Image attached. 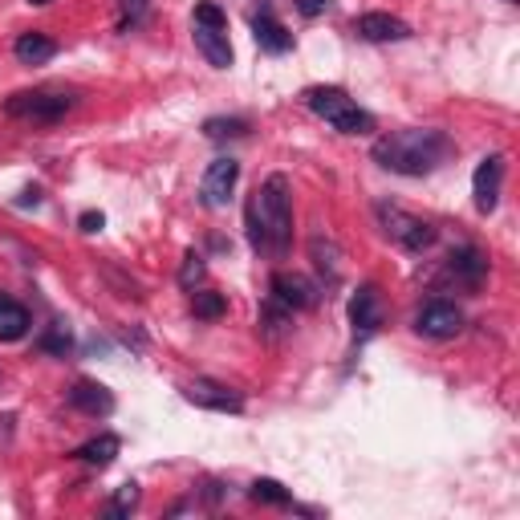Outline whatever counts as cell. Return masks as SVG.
<instances>
[{
    "label": "cell",
    "mask_w": 520,
    "mask_h": 520,
    "mask_svg": "<svg viewBox=\"0 0 520 520\" xmlns=\"http://www.w3.org/2000/svg\"><path fill=\"white\" fill-rule=\"evenodd\" d=\"M70 403L78 407V411H86V415H110L114 411V395L102 386V382H90V378H82V382H74V390H70Z\"/></svg>",
    "instance_id": "9a60e30c"
},
{
    "label": "cell",
    "mask_w": 520,
    "mask_h": 520,
    "mask_svg": "<svg viewBox=\"0 0 520 520\" xmlns=\"http://www.w3.org/2000/svg\"><path fill=\"white\" fill-rule=\"evenodd\" d=\"M118 451H122V439H118V435H98V439H90V443H82V447L74 451V460H82V464H90V468H110Z\"/></svg>",
    "instance_id": "d6986e66"
},
{
    "label": "cell",
    "mask_w": 520,
    "mask_h": 520,
    "mask_svg": "<svg viewBox=\"0 0 520 520\" xmlns=\"http://www.w3.org/2000/svg\"><path fill=\"white\" fill-rule=\"evenodd\" d=\"M204 277H208L204 256H200V252H183V265H179V285H183L187 293H195V289L204 285Z\"/></svg>",
    "instance_id": "cb8c5ba5"
},
{
    "label": "cell",
    "mask_w": 520,
    "mask_h": 520,
    "mask_svg": "<svg viewBox=\"0 0 520 520\" xmlns=\"http://www.w3.org/2000/svg\"><path fill=\"white\" fill-rule=\"evenodd\" d=\"M13 204H17V208H37V204H41V187H25Z\"/></svg>",
    "instance_id": "1f68e13d"
},
{
    "label": "cell",
    "mask_w": 520,
    "mask_h": 520,
    "mask_svg": "<svg viewBox=\"0 0 520 520\" xmlns=\"http://www.w3.org/2000/svg\"><path fill=\"white\" fill-rule=\"evenodd\" d=\"M183 395H187V403L208 407V411H224V415H240L244 411V399L236 395V390L224 386V382H212V378H195Z\"/></svg>",
    "instance_id": "ba28073f"
},
{
    "label": "cell",
    "mask_w": 520,
    "mask_h": 520,
    "mask_svg": "<svg viewBox=\"0 0 520 520\" xmlns=\"http://www.w3.org/2000/svg\"><path fill=\"white\" fill-rule=\"evenodd\" d=\"M195 45L208 57V65L216 70H228L232 65V41H228V29H212V25H195Z\"/></svg>",
    "instance_id": "2e32d148"
},
{
    "label": "cell",
    "mask_w": 520,
    "mask_h": 520,
    "mask_svg": "<svg viewBox=\"0 0 520 520\" xmlns=\"http://www.w3.org/2000/svg\"><path fill=\"white\" fill-rule=\"evenodd\" d=\"M236 179H240V163L236 159H216L208 171H204V183H200V200L204 208H224L236 191Z\"/></svg>",
    "instance_id": "52a82bcc"
},
{
    "label": "cell",
    "mask_w": 520,
    "mask_h": 520,
    "mask_svg": "<svg viewBox=\"0 0 520 520\" xmlns=\"http://www.w3.org/2000/svg\"><path fill=\"white\" fill-rule=\"evenodd\" d=\"M289 321H293V309H285L281 301H265V309H260V334H265L269 342H277L285 330H289Z\"/></svg>",
    "instance_id": "ffe728a7"
},
{
    "label": "cell",
    "mask_w": 520,
    "mask_h": 520,
    "mask_svg": "<svg viewBox=\"0 0 520 520\" xmlns=\"http://www.w3.org/2000/svg\"><path fill=\"white\" fill-rule=\"evenodd\" d=\"M252 33H256V45L265 49V53H289V49H293V33L277 21L273 5H260V9L252 13Z\"/></svg>",
    "instance_id": "8fae6325"
},
{
    "label": "cell",
    "mask_w": 520,
    "mask_h": 520,
    "mask_svg": "<svg viewBox=\"0 0 520 520\" xmlns=\"http://www.w3.org/2000/svg\"><path fill=\"white\" fill-rule=\"evenodd\" d=\"M70 346H74V338H70V330H65L61 321L41 338V350H45V354H61V358H65V354H70Z\"/></svg>",
    "instance_id": "4316f807"
},
{
    "label": "cell",
    "mask_w": 520,
    "mask_h": 520,
    "mask_svg": "<svg viewBox=\"0 0 520 520\" xmlns=\"http://www.w3.org/2000/svg\"><path fill=\"white\" fill-rule=\"evenodd\" d=\"M204 135H208L212 143L240 139V135H248V122H244V118H208V122H204Z\"/></svg>",
    "instance_id": "d4e9b609"
},
{
    "label": "cell",
    "mask_w": 520,
    "mask_h": 520,
    "mask_svg": "<svg viewBox=\"0 0 520 520\" xmlns=\"http://www.w3.org/2000/svg\"><path fill=\"white\" fill-rule=\"evenodd\" d=\"M78 228H82V232H102V228H106V216H102V212H82V216H78Z\"/></svg>",
    "instance_id": "4dcf8cb0"
},
{
    "label": "cell",
    "mask_w": 520,
    "mask_h": 520,
    "mask_svg": "<svg viewBox=\"0 0 520 520\" xmlns=\"http://www.w3.org/2000/svg\"><path fill=\"white\" fill-rule=\"evenodd\" d=\"M309 252H313V265L330 277V281H338V273H342V252H338V244L334 240H325V236H313V244H309Z\"/></svg>",
    "instance_id": "44dd1931"
},
{
    "label": "cell",
    "mask_w": 520,
    "mask_h": 520,
    "mask_svg": "<svg viewBox=\"0 0 520 520\" xmlns=\"http://www.w3.org/2000/svg\"><path fill=\"white\" fill-rule=\"evenodd\" d=\"M354 33H358L362 41L382 45V41H407V37H411V25L399 21V17H390V13H362V17L354 21Z\"/></svg>",
    "instance_id": "7c38bea8"
},
{
    "label": "cell",
    "mask_w": 520,
    "mask_h": 520,
    "mask_svg": "<svg viewBox=\"0 0 520 520\" xmlns=\"http://www.w3.org/2000/svg\"><path fill=\"white\" fill-rule=\"evenodd\" d=\"M195 25H212V29H228V17L220 5H212V0H200L195 5Z\"/></svg>",
    "instance_id": "f1b7e54d"
},
{
    "label": "cell",
    "mask_w": 520,
    "mask_h": 520,
    "mask_svg": "<svg viewBox=\"0 0 520 520\" xmlns=\"http://www.w3.org/2000/svg\"><path fill=\"white\" fill-rule=\"evenodd\" d=\"M248 496H252L256 504H277V508H289V504H293V496H289V488H285L281 480H256V484L248 488Z\"/></svg>",
    "instance_id": "603a6c76"
},
{
    "label": "cell",
    "mask_w": 520,
    "mask_h": 520,
    "mask_svg": "<svg viewBox=\"0 0 520 520\" xmlns=\"http://www.w3.org/2000/svg\"><path fill=\"white\" fill-rule=\"evenodd\" d=\"M78 106L74 90H21L5 102L9 118H29V122H57Z\"/></svg>",
    "instance_id": "5b68a950"
},
{
    "label": "cell",
    "mask_w": 520,
    "mask_h": 520,
    "mask_svg": "<svg viewBox=\"0 0 520 520\" xmlns=\"http://www.w3.org/2000/svg\"><path fill=\"white\" fill-rule=\"evenodd\" d=\"M484 273H488V260H484V252H480V248H472V244L455 248V252L447 256V277H455L464 289H480Z\"/></svg>",
    "instance_id": "5bb4252c"
},
{
    "label": "cell",
    "mask_w": 520,
    "mask_h": 520,
    "mask_svg": "<svg viewBox=\"0 0 520 520\" xmlns=\"http://www.w3.org/2000/svg\"><path fill=\"white\" fill-rule=\"evenodd\" d=\"M305 106L317 114V118H325L334 130H342V135H370L374 130V114L370 110H362L346 90H338V86H313V90H305Z\"/></svg>",
    "instance_id": "3957f363"
},
{
    "label": "cell",
    "mask_w": 520,
    "mask_h": 520,
    "mask_svg": "<svg viewBox=\"0 0 520 520\" xmlns=\"http://www.w3.org/2000/svg\"><path fill=\"white\" fill-rule=\"evenodd\" d=\"M500 183H504V155H488L476 175H472V195H476V212L492 216L500 204Z\"/></svg>",
    "instance_id": "9c48e42d"
},
{
    "label": "cell",
    "mask_w": 520,
    "mask_h": 520,
    "mask_svg": "<svg viewBox=\"0 0 520 520\" xmlns=\"http://www.w3.org/2000/svg\"><path fill=\"white\" fill-rule=\"evenodd\" d=\"M29 5H53V0H29Z\"/></svg>",
    "instance_id": "d6a6232c"
},
{
    "label": "cell",
    "mask_w": 520,
    "mask_h": 520,
    "mask_svg": "<svg viewBox=\"0 0 520 520\" xmlns=\"http://www.w3.org/2000/svg\"><path fill=\"white\" fill-rule=\"evenodd\" d=\"M29 309L13 297H0V342H21L29 334Z\"/></svg>",
    "instance_id": "e0dca14e"
},
{
    "label": "cell",
    "mask_w": 520,
    "mask_h": 520,
    "mask_svg": "<svg viewBox=\"0 0 520 520\" xmlns=\"http://www.w3.org/2000/svg\"><path fill=\"white\" fill-rule=\"evenodd\" d=\"M191 313L200 321H216L228 313V297L224 293H212V289H195L191 293Z\"/></svg>",
    "instance_id": "7402d4cb"
},
{
    "label": "cell",
    "mask_w": 520,
    "mask_h": 520,
    "mask_svg": "<svg viewBox=\"0 0 520 520\" xmlns=\"http://www.w3.org/2000/svg\"><path fill=\"white\" fill-rule=\"evenodd\" d=\"M334 9V0H297V13L301 17H321V13H330Z\"/></svg>",
    "instance_id": "f546056e"
},
{
    "label": "cell",
    "mask_w": 520,
    "mask_h": 520,
    "mask_svg": "<svg viewBox=\"0 0 520 520\" xmlns=\"http://www.w3.org/2000/svg\"><path fill=\"white\" fill-rule=\"evenodd\" d=\"M370 155L395 175H431L451 155V139L443 130H390L370 147Z\"/></svg>",
    "instance_id": "7a4b0ae2"
},
{
    "label": "cell",
    "mask_w": 520,
    "mask_h": 520,
    "mask_svg": "<svg viewBox=\"0 0 520 520\" xmlns=\"http://www.w3.org/2000/svg\"><path fill=\"white\" fill-rule=\"evenodd\" d=\"M350 325L358 338H370L378 325H382V297L374 285H362L354 297H350Z\"/></svg>",
    "instance_id": "4fadbf2b"
},
{
    "label": "cell",
    "mask_w": 520,
    "mask_h": 520,
    "mask_svg": "<svg viewBox=\"0 0 520 520\" xmlns=\"http://www.w3.org/2000/svg\"><path fill=\"white\" fill-rule=\"evenodd\" d=\"M415 330L431 342H447L464 330V313L460 305H451V301H427L419 313H415Z\"/></svg>",
    "instance_id": "8992f818"
},
{
    "label": "cell",
    "mask_w": 520,
    "mask_h": 520,
    "mask_svg": "<svg viewBox=\"0 0 520 520\" xmlns=\"http://www.w3.org/2000/svg\"><path fill=\"white\" fill-rule=\"evenodd\" d=\"M139 508V484L130 480V484H122L118 492H114V504H110V516H126V512H135Z\"/></svg>",
    "instance_id": "83f0119b"
},
{
    "label": "cell",
    "mask_w": 520,
    "mask_h": 520,
    "mask_svg": "<svg viewBox=\"0 0 520 520\" xmlns=\"http://www.w3.org/2000/svg\"><path fill=\"white\" fill-rule=\"evenodd\" d=\"M13 53H17L21 65H45L49 57H57V41L45 37V33H21L17 45H13Z\"/></svg>",
    "instance_id": "ac0fdd59"
},
{
    "label": "cell",
    "mask_w": 520,
    "mask_h": 520,
    "mask_svg": "<svg viewBox=\"0 0 520 520\" xmlns=\"http://www.w3.org/2000/svg\"><path fill=\"white\" fill-rule=\"evenodd\" d=\"M248 240L256 252H273L285 256L293 244V191L285 175H269L265 187H260L248 200Z\"/></svg>",
    "instance_id": "6da1fadb"
},
{
    "label": "cell",
    "mask_w": 520,
    "mask_h": 520,
    "mask_svg": "<svg viewBox=\"0 0 520 520\" xmlns=\"http://www.w3.org/2000/svg\"><path fill=\"white\" fill-rule=\"evenodd\" d=\"M374 216H378V228L395 240L399 248H407V252H427L431 244H435V224H427L423 216H415V212H407V208H399V204H386V200H378L374 204Z\"/></svg>",
    "instance_id": "277c9868"
},
{
    "label": "cell",
    "mask_w": 520,
    "mask_h": 520,
    "mask_svg": "<svg viewBox=\"0 0 520 520\" xmlns=\"http://www.w3.org/2000/svg\"><path fill=\"white\" fill-rule=\"evenodd\" d=\"M151 13V0H118V33H130Z\"/></svg>",
    "instance_id": "484cf974"
},
{
    "label": "cell",
    "mask_w": 520,
    "mask_h": 520,
    "mask_svg": "<svg viewBox=\"0 0 520 520\" xmlns=\"http://www.w3.org/2000/svg\"><path fill=\"white\" fill-rule=\"evenodd\" d=\"M273 301H281L285 309H313L317 301H321V289L309 281V277H301V273H277L273 277Z\"/></svg>",
    "instance_id": "30bf717a"
}]
</instances>
